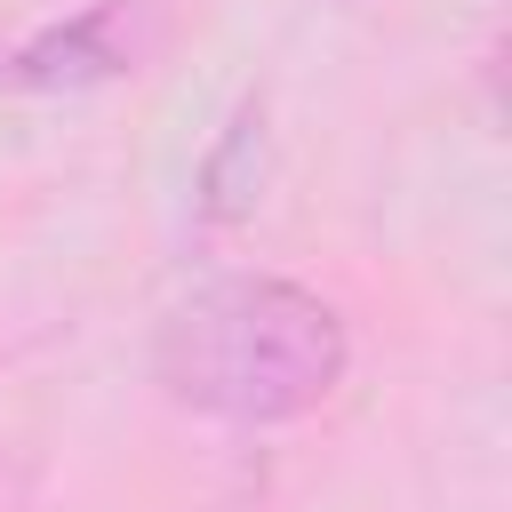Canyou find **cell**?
I'll list each match as a JSON object with an SVG mask.
<instances>
[{
  "instance_id": "6da1fadb",
  "label": "cell",
  "mask_w": 512,
  "mask_h": 512,
  "mask_svg": "<svg viewBox=\"0 0 512 512\" xmlns=\"http://www.w3.org/2000/svg\"><path fill=\"white\" fill-rule=\"evenodd\" d=\"M352 368L344 312L280 272H224L192 288L152 344V376L176 408L272 432L312 416Z\"/></svg>"
},
{
  "instance_id": "7a4b0ae2",
  "label": "cell",
  "mask_w": 512,
  "mask_h": 512,
  "mask_svg": "<svg viewBox=\"0 0 512 512\" xmlns=\"http://www.w3.org/2000/svg\"><path fill=\"white\" fill-rule=\"evenodd\" d=\"M152 48H160V0H88L80 16H56L24 48H8L0 80L24 96H80V88L144 72Z\"/></svg>"
},
{
  "instance_id": "3957f363",
  "label": "cell",
  "mask_w": 512,
  "mask_h": 512,
  "mask_svg": "<svg viewBox=\"0 0 512 512\" xmlns=\"http://www.w3.org/2000/svg\"><path fill=\"white\" fill-rule=\"evenodd\" d=\"M256 200H264V96L248 88V96L224 112V128H216V144H208V160H200L192 208H200V224H248Z\"/></svg>"
},
{
  "instance_id": "277c9868",
  "label": "cell",
  "mask_w": 512,
  "mask_h": 512,
  "mask_svg": "<svg viewBox=\"0 0 512 512\" xmlns=\"http://www.w3.org/2000/svg\"><path fill=\"white\" fill-rule=\"evenodd\" d=\"M0 56H8V48H0Z\"/></svg>"
}]
</instances>
